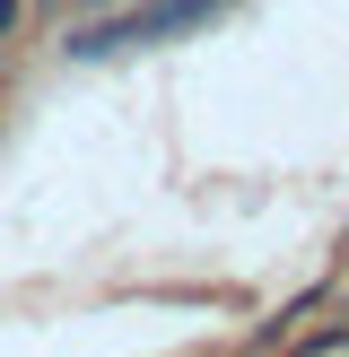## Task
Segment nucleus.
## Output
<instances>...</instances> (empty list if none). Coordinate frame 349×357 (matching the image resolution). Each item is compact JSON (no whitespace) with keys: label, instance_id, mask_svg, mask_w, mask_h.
Masks as SVG:
<instances>
[{"label":"nucleus","instance_id":"f03ea898","mask_svg":"<svg viewBox=\"0 0 349 357\" xmlns=\"http://www.w3.org/2000/svg\"><path fill=\"white\" fill-rule=\"evenodd\" d=\"M9 26H17V0H0V35H9Z\"/></svg>","mask_w":349,"mask_h":357},{"label":"nucleus","instance_id":"7ed1b4c3","mask_svg":"<svg viewBox=\"0 0 349 357\" xmlns=\"http://www.w3.org/2000/svg\"><path fill=\"white\" fill-rule=\"evenodd\" d=\"M70 9H105V0H70Z\"/></svg>","mask_w":349,"mask_h":357},{"label":"nucleus","instance_id":"f257e3e1","mask_svg":"<svg viewBox=\"0 0 349 357\" xmlns=\"http://www.w3.org/2000/svg\"><path fill=\"white\" fill-rule=\"evenodd\" d=\"M236 0H149V9H122V17H105V26H79L70 35V61H114V52H131V44H166V35H192V26H209V17H227Z\"/></svg>","mask_w":349,"mask_h":357}]
</instances>
